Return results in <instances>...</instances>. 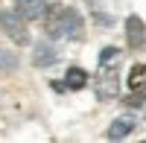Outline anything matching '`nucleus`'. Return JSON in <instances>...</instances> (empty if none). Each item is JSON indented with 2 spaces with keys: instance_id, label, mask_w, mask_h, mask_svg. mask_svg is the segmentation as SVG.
Listing matches in <instances>:
<instances>
[{
  "instance_id": "nucleus-5",
  "label": "nucleus",
  "mask_w": 146,
  "mask_h": 143,
  "mask_svg": "<svg viewBox=\"0 0 146 143\" xmlns=\"http://www.w3.org/2000/svg\"><path fill=\"white\" fill-rule=\"evenodd\" d=\"M58 0H15V6H18V12L27 21H38V18H44L47 12H50V6H56Z\"/></svg>"
},
{
  "instance_id": "nucleus-7",
  "label": "nucleus",
  "mask_w": 146,
  "mask_h": 143,
  "mask_svg": "<svg viewBox=\"0 0 146 143\" xmlns=\"http://www.w3.org/2000/svg\"><path fill=\"white\" fill-rule=\"evenodd\" d=\"M56 62H58V50L50 41H38L35 44V53H32V64L35 67H50Z\"/></svg>"
},
{
  "instance_id": "nucleus-12",
  "label": "nucleus",
  "mask_w": 146,
  "mask_h": 143,
  "mask_svg": "<svg viewBox=\"0 0 146 143\" xmlns=\"http://www.w3.org/2000/svg\"><path fill=\"white\" fill-rule=\"evenodd\" d=\"M15 64H18L15 56H0V67H15Z\"/></svg>"
},
{
  "instance_id": "nucleus-4",
  "label": "nucleus",
  "mask_w": 146,
  "mask_h": 143,
  "mask_svg": "<svg viewBox=\"0 0 146 143\" xmlns=\"http://www.w3.org/2000/svg\"><path fill=\"white\" fill-rule=\"evenodd\" d=\"M126 44H129V50L146 47V23H143V18H137V15L126 18Z\"/></svg>"
},
{
  "instance_id": "nucleus-8",
  "label": "nucleus",
  "mask_w": 146,
  "mask_h": 143,
  "mask_svg": "<svg viewBox=\"0 0 146 143\" xmlns=\"http://www.w3.org/2000/svg\"><path fill=\"white\" fill-rule=\"evenodd\" d=\"M88 70L85 67H67V73H64V85L70 88V91H82L85 85H88Z\"/></svg>"
},
{
  "instance_id": "nucleus-11",
  "label": "nucleus",
  "mask_w": 146,
  "mask_h": 143,
  "mask_svg": "<svg viewBox=\"0 0 146 143\" xmlns=\"http://www.w3.org/2000/svg\"><path fill=\"white\" fill-rule=\"evenodd\" d=\"M123 102H126V105H131V108H140V105H146V93H143V88H140V91H131Z\"/></svg>"
},
{
  "instance_id": "nucleus-2",
  "label": "nucleus",
  "mask_w": 146,
  "mask_h": 143,
  "mask_svg": "<svg viewBox=\"0 0 146 143\" xmlns=\"http://www.w3.org/2000/svg\"><path fill=\"white\" fill-rule=\"evenodd\" d=\"M94 91H96V99H100V102L117 99V93H120L117 64H102V67H100V73H96V79H94Z\"/></svg>"
},
{
  "instance_id": "nucleus-9",
  "label": "nucleus",
  "mask_w": 146,
  "mask_h": 143,
  "mask_svg": "<svg viewBox=\"0 0 146 143\" xmlns=\"http://www.w3.org/2000/svg\"><path fill=\"white\" fill-rule=\"evenodd\" d=\"M146 88V64H135L129 70V91H140Z\"/></svg>"
},
{
  "instance_id": "nucleus-3",
  "label": "nucleus",
  "mask_w": 146,
  "mask_h": 143,
  "mask_svg": "<svg viewBox=\"0 0 146 143\" xmlns=\"http://www.w3.org/2000/svg\"><path fill=\"white\" fill-rule=\"evenodd\" d=\"M0 29L15 44H27L29 41V32H27V18L21 15V12H0Z\"/></svg>"
},
{
  "instance_id": "nucleus-6",
  "label": "nucleus",
  "mask_w": 146,
  "mask_h": 143,
  "mask_svg": "<svg viewBox=\"0 0 146 143\" xmlns=\"http://www.w3.org/2000/svg\"><path fill=\"white\" fill-rule=\"evenodd\" d=\"M135 126H137V120L131 114H120L117 120H111V126H108V137L111 140H123V137H129L135 132Z\"/></svg>"
},
{
  "instance_id": "nucleus-1",
  "label": "nucleus",
  "mask_w": 146,
  "mask_h": 143,
  "mask_svg": "<svg viewBox=\"0 0 146 143\" xmlns=\"http://www.w3.org/2000/svg\"><path fill=\"white\" fill-rule=\"evenodd\" d=\"M50 38H67V41H82L85 38V18L73 6H56L44 15Z\"/></svg>"
},
{
  "instance_id": "nucleus-10",
  "label": "nucleus",
  "mask_w": 146,
  "mask_h": 143,
  "mask_svg": "<svg viewBox=\"0 0 146 143\" xmlns=\"http://www.w3.org/2000/svg\"><path fill=\"white\" fill-rule=\"evenodd\" d=\"M120 58H123V53L117 47H102L100 50V67L102 64H120Z\"/></svg>"
}]
</instances>
